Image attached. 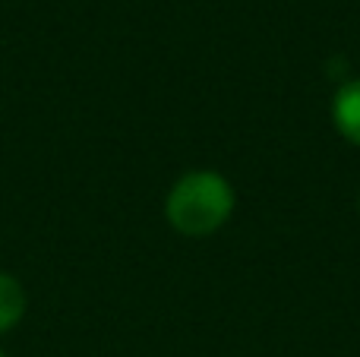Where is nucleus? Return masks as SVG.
Instances as JSON below:
<instances>
[{
  "mask_svg": "<svg viewBox=\"0 0 360 357\" xmlns=\"http://www.w3.org/2000/svg\"><path fill=\"white\" fill-rule=\"evenodd\" d=\"M0 357H4V351H0Z\"/></svg>",
  "mask_w": 360,
  "mask_h": 357,
  "instance_id": "20e7f679",
  "label": "nucleus"
},
{
  "mask_svg": "<svg viewBox=\"0 0 360 357\" xmlns=\"http://www.w3.org/2000/svg\"><path fill=\"white\" fill-rule=\"evenodd\" d=\"M237 193L218 171H190L171 187L165 219L184 238H209L231 221Z\"/></svg>",
  "mask_w": 360,
  "mask_h": 357,
  "instance_id": "f257e3e1",
  "label": "nucleus"
},
{
  "mask_svg": "<svg viewBox=\"0 0 360 357\" xmlns=\"http://www.w3.org/2000/svg\"><path fill=\"white\" fill-rule=\"evenodd\" d=\"M332 124L351 145H360V76L342 79V86L335 89V95H332Z\"/></svg>",
  "mask_w": 360,
  "mask_h": 357,
  "instance_id": "f03ea898",
  "label": "nucleus"
},
{
  "mask_svg": "<svg viewBox=\"0 0 360 357\" xmlns=\"http://www.w3.org/2000/svg\"><path fill=\"white\" fill-rule=\"evenodd\" d=\"M22 316H25V288L10 272H0V335L10 332Z\"/></svg>",
  "mask_w": 360,
  "mask_h": 357,
  "instance_id": "7ed1b4c3",
  "label": "nucleus"
},
{
  "mask_svg": "<svg viewBox=\"0 0 360 357\" xmlns=\"http://www.w3.org/2000/svg\"><path fill=\"white\" fill-rule=\"evenodd\" d=\"M357 209H360V206H357Z\"/></svg>",
  "mask_w": 360,
  "mask_h": 357,
  "instance_id": "39448f33",
  "label": "nucleus"
}]
</instances>
